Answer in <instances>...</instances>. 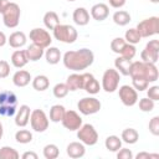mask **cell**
<instances>
[{
	"label": "cell",
	"mask_w": 159,
	"mask_h": 159,
	"mask_svg": "<svg viewBox=\"0 0 159 159\" xmlns=\"http://www.w3.org/2000/svg\"><path fill=\"white\" fill-rule=\"evenodd\" d=\"M45 57H46V61L47 63L50 65H57L60 62V60L62 58V55H61V51L55 47V46H48L46 52H45Z\"/></svg>",
	"instance_id": "24"
},
{
	"label": "cell",
	"mask_w": 159,
	"mask_h": 159,
	"mask_svg": "<svg viewBox=\"0 0 159 159\" xmlns=\"http://www.w3.org/2000/svg\"><path fill=\"white\" fill-rule=\"evenodd\" d=\"M43 50L45 48H42V47H40V46H37V45H35V43H31L27 48H26V55H27V58H29V61H39L43 55H45V52H43Z\"/></svg>",
	"instance_id": "26"
},
{
	"label": "cell",
	"mask_w": 159,
	"mask_h": 159,
	"mask_svg": "<svg viewBox=\"0 0 159 159\" xmlns=\"http://www.w3.org/2000/svg\"><path fill=\"white\" fill-rule=\"evenodd\" d=\"M30 114H31V111L27 104L20 106V108L15 116V124L17 127H26L30 122Z\"/></svg>",
	"instance_id": "16"
},
{
	"label": "cell",
	"mask_w": 159,
	"mask_h": 159,
	"mask_svg": "<svg viewBox=\"0 0 159 159\" xmlns=\"http://www.w3.org/2000/svg\"><path fill=\"white\" fill-rule=\"evenodd\" d=\"M135 53H137V48H135V46L134 45H132V43H125L124 45V47H123V50L120 51V56L122 57H124V58H128V60H133L134 58V56H135Z\"/></svg>",
	"instance_id": "37"
},
{
	"label": "cell",
	"mask_w": 159,
	"mask_h": 159,
	"mask_svg": "<svg viewBox=\"0 0 159 159\" xmlns=\"http://www.w3.org/2000/svg\"><path fill=\"white\" fill-rule=\"evenodd\" d=\"M120 81V73L116 68H108L102 76V88L107 93H113L118 89Z\"/></svg>",
	"instance_id": "5"
},
{
	"label": "cell",
	"mask_w": 159,
	"mask_h": 159,
	"mask_svg": "<svg viewBox=\"0 0 159 159\" xmlns=\"http://www.w3.org/2000/svg\"><path fill=\"white\" fill-rule=\"evenodd\" d=\"M31 75L29 71H25V70H19L14 73L12 76V83L16 86V87H26L30 81H31Z\"/></svg>",
	"instance_id": "18"
},
{
	"label": "cell",
	"mask_w": 159,
	"mask_h": 159,
	"mask_svg": "<svg viewBox=\"0 0 159 159\" xmlns=\"http://www.w3.org/2000/svg\"><path fill=\"white\" fill-rule=\"evenodd\" d=\"M10 75V65L5 60H0V78H6Z\"/></svg>",
	"instance_id": "44"
},
{
	"label": "cell",
	"mask_w": 159,
	"mask_h": 159,
	"mask_svg": "<svg viewBox=\"0 0 159 159\" xmlns=\"http://www.w3.org/2000/svg\"><path fill=\"white\" fill-rule=\"evenodd\" d=\"M139 109L142 112H152L154 109V101L148 97L140 98L139 99Z\"/></svg>",
	"instance_id": "39"
},
{
	"label": "cell",
	"mask_w": 159,
	"mask_h": 159,
	"mask_svg": "<svg viewBox=\"0 0 159 159\" xmlns=\"http://www.w3.org/2000/svg\"><path fill=\"white\" fill-rule=\"evenodd\" d=\"M26 40H27V39H26V35H25L22 31H15V32H12V34L9 36L7 42H9V45H10L12 48H20V47L25 46Z\"/></svg>",
	"instance_id": "22"
},
{
	"label": "cell",
	"mask_w": 159,
	"mask_h": 159,
	"mask_svg": "<svg viewBox=\"0 0 159 159\" xmlns=\"http://www.w3.org/2000/svg\"><path fill=\"white\" fill-rule=\"evenodd\" d=\"M16 113V106H0V116L11 117Z\"/></svg>",
	"instance_id": "43"
},
{
	"label": "cell",
	"mask_w": 159,
	"mask_h": 159,
	"mask_svg": "<svg viewBox=\"0 0 159 159\" xmlns=\"http://www.w3.org/2000/svg\"><path fill=\"white\" fill-rule=\"evenodd\" d=\"M135 30L138 31L140 37H150L159 34V17L150 16L148 19H144L137 25Z\"/></svg>",
	"instance_id": "4"
},
{
	"label": "cell",
	"mask_w": 159,
	"mask_h": 159,
	"mask_svg": "<svg viewBox=\"0 0 159 159\" xmlns=\"http://www.w3.org/2000/svg\"><path fill=\"white\" fill-rule=\"evenodd\" d=\"M108 1H109V5L114 9H119L125 5V0H108Z\"/></svg>",
	"instance_id": "47"
},
{
	"label": "cell",
	"mask_w": 159,
	"mask_h": 159,
	"mask_svg": "<svg viewBox=\"0 0 159 159\" xmlns=\"http://www.w3.org/2000/svg\"><path fill=\"white\" fill-rule=\"evenodd\" d=\"M124 40H125V42H128V43L135 45V43H139V42H140L142 37H140V35L138 34V31H137L135 29H129V30H127L125 34H124Z\"/></svg>",
	"instance_id": "36"
},
{
	"label": "cell",
	"mask_w": 159,
	"mask_h": 159,
	"mask_svg": "<svg viewBox=\"0 0 159 159\" xmlns=\"http://www.w3.org/2000/svg\"><path fill=\"white\" fill-rule=\"evenodd\" d=\"M48 86H50V80L45 75H37L32 80V87H34V89H36L39 92L46 91L48 88Z\"/></svg>",
	"instance_id": "27"
},
{
	"label": "cell",
	"mask_w": 159,
	"mask_h": 159,
	"mask_svg": "<svg viewBox=\"0 0 159 159\" xmlns=\"http://www.w3.org/2000/svg\"><path fill=\"white\" fill-rule=\"evenodd\" d=\"M147 97L153 99L154 102L155 101H159V87L158 86H152L149 88H147Z\"/></svg>",
	"instance_id": "45"
},
{
	"label": "cell",
	"mask_w": 159,
	"mask_h": 159,
	"mask_svg": "<svg viewBox=\"0 0 159 159\" xmlns=\"http://www.w3.org/2000/svg\"><path fill=\"white\" fill-rule=\"evenodd\" d=\"M113 22L118 26H125L130 22L132 17H130V14L125 10H118L113 14Z\"/></svg>",
	"instance_id": "25"
},
{
	"label": "cell",
	"mask_w": 159,
	"mask_h": 159,
	"mask_svg": "<svg viewBox=\"0 0 159 159\" xmlns=\"http://www.w3.org/2000/svg\"><path fill=\"white\" fill-rule=\"evenodd\" d=\"M118 96L122 103L127 107H132L138 102V91L134 89L133 86L123 84L118 89Z\"/></svg>",
	"instance_id": "12"
},
{
	"label": "cell",
	"mask_w": 159,
	"mask_h": 159,
	"mask_svg": "<svg viewBox=\"0 0 159 159\" xmlns=\"http://www.w3.org/2000/svg\"><path fill=\"white\" fill-rule=\"evenodd\" d=\"M132 86L134 87L135 91H145L149 87V82L143 80V78H132Z\"/></svg>",
	"instance_id": "41"
},
{
	"label": "cell",
	"mask_w": 159,
	"mask_h": 159,
	"mask_svg": "<svg viewBox=\"0 0 159 159\" xmlns=\"http://www.w3.org/2000/svg\"><path fill=\"white\" fill-rule=\"evenodd\" d=\"M77 138L84 145H94L98 142V133L92 124L87 123L77 129Z\"/></svg>",
	"instance_id": "7"
},
{
	"label": "cell",
	"mask_w": 159,
	"mask_h": 159,
	"mask_svg": "<svg viewBox=\"0 0 159 159\" xmlns=\"http://www.w3.org/2000/svg\"><path fill=\"white\" fill-rule=\"evenodd\" d=\"M62 61L66 68L75 72H80L88 68L93 63L94 55L89 48L83 47L80 50H71L65 52Z\"/></svg>",
	"instance_id": "1"
},
{
	"label": "cell",
	"mask_w": 159,
	"mask_h": 159,
	"mask_svg": "<svg viewBox=\"0 0 159 159\" xmlns=\"http://www.w3.org/2000/svg\"><path fill=\"white\" fill-rule=\"evenodd\" d=\"M30 40L32 41V43L42 47V48H47L51 42H52V37L50 35V32L47 30H43L41 27H35L30 31V35H29Z\"/></svg>",
	"instance_id": "10"
},
{
	"label": "cell",
	"mask_w": 159,
	"mask_h": 159,
	"mask_svg": "<svg viewBox=\"0 0 159 159\" xmlns=\"http://www.w3.org/2000/svg\"><path fill=\"white\" fill-rule=\"evenodd\" d=\"M67 1H76V0H67Z\"/></svg>",
	"instance_id": "54"
},
{
	"label": "cell",
	"mask_w": 159,
	"mask_h": 159,
	"mask_svg": "<svg viewBox=\"0 0 159 159\" xmlns=\"http://www.w3.org/2000/svg\"><path fill=\"white\" fill-rule=\"evenodd\" d=\"M129 76L132 78H143V80L148 81L149 83H153V82L158 81L159 72H158L155 63L135 61V62H132V65H130Z\"/></svg>",
	"instance_id": "2"
},
{
	"label": "cell",
	"mask_w": 159,
	"mask_h": 159,
	"mask_svg": "<svg viewBox=\"0 0 159 159\" xmlns=\"http://www.w3.org/2000/svg\"><path fill=\"white\" fill-rule=\"evenodd\" d=\"M0 89H1V88H0Z\"/></svg>",
	"instance_id": "55"
},
{
	"label": "cell",
	"mask_w": 159,
	"mask_h": 159,
	"mask_svg": "<svg viewBox=\"0 0 159 159\" xmlns=\"http://www.w3.org/2000/svg\"><path fill=\"white\" fill-rule=\"evenodd\" d=\"M43 24H45L46 29L53 30V29L60 24L58 15H57L55 11H47V12L43 15Z\"/></svg>",
	"instance_id": "32"
},
{
	"label": "cell",
	"mask_w": 159,
	"mask_h": 159,
	"mask_svg": "<svg viewBox=\"0 0 159 159\" xmlns=\"http://www.w3.org/2000/svg\"><path fill=\"white\" fill-rule=\"evenodd\" d=\"M117 158L118 159H133V153L130 149L127 148H120L117 152Z\"/></svg>",
	"instance_id": "46"
},
{
	"label": "cell",
	"mask_w": 159,
	"mask_h": 159,
	"mask_svg": "<svg viewBox=\"0 0 159 159\" xmlns=\"http://www.w3.org/2000/svg\"><path fill=\"white\" fill-rule=\"evenodd\" d=\"M52 92H53V96H55L56 98H58V99H60V98L66 97V96H67V93H68L70 91H68V88H67L66 83H57V84H55V87H53Z\"/></svg>",
	"instance_id": "38"
},
{
	"label": "cell",
	"mask_w": 159,
	"mask_h": 159,
	"mask_svg": "<svg viewBox=\"0 0 159 159\" xmlns=\"http://www.w3.org/2000/svg\"><path fill=\"white\" fill-rule=\"evenodd\" d=\"M2 134H4V129H2V124L0 123V139L2 138Z\"/></svg>",
	"instance_id": "52"
},
{
	"label": "cell",
	"mask_w": 159,
	"mask_h": 159,
	"mask_svg": "<svg viewBox=\"0 0 159 159\" xmlns=\"http://www.w3.org/2000/svg\"><path fill=\"white\" fill-rule=\"evenodd\" d=\"M17 97L12 91H0V106H16Z\"/></svg>",
	"instance_id": "31"
},
{
	"label": "cell",
	"mask_w": 159,
	"mask_h": 159,
	"mask_svg": "<svg viewBox=\"0 0 159 159\" xmlns=\"http://www.w3.org/2000/svg\"><path fill=\"white\" fill-rule=\"evenodd\" d=\"M20 155L16 149L4 145L0 148V159H17Z\"/></svg>",
	"instance_id": "35"
},
{
	"label": "cell",
	"mask_w": 159,
	"mask_h": 159,
	"mask_svg": "<svg viewBox=\"0 0 159 159\" xmlns=\"http://www.w3.org/2000/svg\"><path fill=\"white\" fill-rule=\"evenodd\" d=\"M104 147L109 152H118L122 148V139L117 135H108L104 140Z\"/></svg>",
	"instance_id": "30"
},
{
	"label": "cell",
	"mask_w": 159,
	"mask_h": 159,
	"mask_svg": "<svg viewBox=\"0 0 159 159\" xmlns=\"http://www.w3.org/2000/svg\"><path fill=\"white\" fill-rule=\"evenodd\" d=\"M66 108L62 104H55L50 108V120L53 123H58L62 120L63 116H65Z\"/></svg>",
	"instance_id": "29"
},
{
	"label": "cell",
	"mask_w": 159,
	"mask_h": 159,
	"mask_svg": "<svg viewBox=\"0 0 159 159\" xmlns=\"http://www.w3.org/2000/svg\"><path fill=\"white\" fill-rule=\"evenodd\" d=\"M48 117L42 109H34L30 114V124L35 132L42 133L48 128Z\"/></svg>",
	"instance_id": "8"
},
{
	"label": "cell",
	"mask_w": 159,
	"mask_h": 159,
	"mask_svg": "<svg viewBox=\"0 0 159 159\" xmlns=\"http://www.w3.org/2000/svg\"><path fill=\"white\" fill-rule=\"evenodd\" d=\"M125 40L122 39V37H116L111 41V50L114 52V53H120V51L123 50L124 45H125Z\"/></svg>",
	"instance_id": "40"
},
{
	"label": "cell",
	"mask_w": 159,
	"mask_h": 159,
	"mask_svg": "<svg viewBox=\"0 0 159 159\" xmlns=\"http://www.w3.org/2000/svg\"><path fill=\"white\" fill-rule=\"evenodd\" d=\"M29 62L27 55H26V50H16L15 52H12L11 55V63L14 67L16 68H22L24 66H26Z\"/></svg>",
	"instance_id": "21"
},
{
	"label": "cell",
	"mask_w": 159,
	"mask_h": 159,
	"mask_svg": "<svg viewBox=\"0 0 159 159\" xmlns=\"http://www.w3.org/2000/svg\"><path fill=\"white\" fill-rule=\"evenodd\" d=\"M130 65H132V60H128V58H124L122 56L117 57L114 60V66H116V70L123 75V76H129V68H130Z\"/></svg>",
	"instance_id": "23"
},
{
	"label": "cell",
	"mask_w": 159,
	"mask_h": 159,
	"mask_svg": "<svg viewBox=\"0 0 159 159\" xmlns=\"http://www.w3.org/2000/svg\"><path fill=\"white\" fill-rule=\"evenodd\" d=\"M101 107H102V104H101L99 99H97L94 97H84L77 102V109L83 116L94 114V113L99 112Z\"/></svg>",
	"instance_id": "9"
},
{
	"label": "cell",
	"mask_w": 159,
	"mask_h": 159,
	"mask_svg": "<svg viewBox=\"0 0 159 159\" xmlns=\"http://www.w3.org/2000/svg\"><path fill=\"white\" fill-rule=\"evenodd\" d=\"M150 2H153V4H158L159 2V0H149Z\"/></svg>",
	"instance_id": "53"
},
{
	"label": "cell",
	"mask_w": 159,
	"mask_h": 159,
	"mask_svg": "<svg viewBox=\"0 0 159 159\" xmlns=\"http://www.w3.org/2000/svg\"><path fill=\"white\" fill-rule=\"evenodd\" d=\"M140 58L143 62H150L157 63L159 60V41L158 40H150L144 50L140 52Z\"/></svg>",
	"instance_id": "11"
},
{
	"label": "cell",
	"mask_w": 159,
	"mask_h": 159,
	"mask_svg": "<svg viewBox=\"0 0 159 159\" xmlns=\"http://www.w3.org/2000/svg\"><path fill=\"white\" fill-rule=\"evenodd\" d=\"M15 140L20 144H27L32 142V133L27 129H20L15 133Z\"/></svg>",
	"instance_id": "33"
},
{
	"label": "cell",
	"mask_w": 159,
	"mask_h": 159,
	"mask_svg": "<svg viewBox=\"0 0 159 159\" xmlns=\"http://www.w3.org/2000/svg\"><path fill=\"white\" fill-rule=\"evenodd\" d=\"M108 15H109V7L104 2L94 4L91 7V16L96 21H103V20H106L108 17Z\"/></svg>",
	"instance_id": "15"
},
{
	"label": "cell",
	"mask_w": 159,
	"mask_h": 159,
	"mask_svg": "<svg viewBox=\"0 0 159 159\" xmlns=\"http://www.w3.org/2000/svg\"><path fill=\"white\" fill-rule=\"evenodd\" d=\"M6 42H7V39H6L5 34H4L2 31H0V47H2Z\"/></svg>",
	"instance_id": "51"
},
{
	"label": "cell",
	"mask_w": 159,
	"mask_h": 159,
	"mask_svg": "<svg viewBox=\"0 0 159 159\" xmlns=\"http://www.w3.org/2000/svg\"><path fill=\"white\" fill-rule=\"evenodd\" d=\"M73 22L78 26H86L89 22V12L84 7H77L72 14Z\"/></svg>",
	"instance_id": "20"
},
{
	"label": "cell",
	"mask_w": 159,
	"mask_h": 159,
	"mask_svg": "<svg viewBox=\"0 0 159 159\" xmlns=\"http://www.w3.org/2000/svg\"><path fill=\"white\" fill-rule=\"evenodd\" d=\"M66 153L70 158L72 159H78V158H82L84 154H86V148H84V144L81 143V142H72L67 145L66 148Z\"/></svg>",
	"instance_id": "17"
},
{
	"label": "cell",
	"mask_w": 159,
	"mask_h": 159,
	"mask_svg": "<svg viewBox=\"0 0 159 159\" xmlns=\"http://www.w3.org/2000/svg\"><path fill=\"white\" fill-rule=\"evenodd\" d=\"M10 1L9 0H0V14L2 15V12L6 10V7L9 6Z\"/></svg>",
	"instance_id": "50"
},
{
	"label": "cell",
	"mask_w": 159,
	"mask_h": 159,
	"mask_svg": "<svg viewBox=\"0 0 159 159\" xmlns=\"http://www.w3.org/2000/svg\"><path fill=\"white\" fill-rule=\"evenodd\" d=\"M66 86L68 88V91H77V89H82L83 87V75L82 73H72L67 77L66 80Z\"/></svg>",
	"instance_id": "19"
},
{
	"label": "cell",
	"mask_w": 159,
	"mask_h": 159,
	"mask_svg": "<svg viewBox=\"0 0 159 159\" xmlns=\"http://www.w3.org/2000/svg\"><path fill=\"white\" fill-rule=\"evenodd\" d=\"M20 16H21L20 6L16 2H10L9 6L6 7V10L2 12V22L6 27L14 29L19 25Z\"/></svg>",
	"instance_id": "6"
},
{
	"label": "cell",
	"mask_w": 159,
	"mask_h": 159,
	"mask_svg": "<svg viewBox=\"0 0 159 159\" xmlns=\"http://www.w3.org/2000/svg\"><path fill=\"white\" fill-rule=\"evenodd\" d=\"M61 122H62L63 127L71 132L77 130L82 125V118L76 111H66Z\"/></svg>",
	"instance_id": "13"
},
{
	"label": "cell",
	"mask_w": 159,
	"mask_h": 159,
	"mask_svg": "<svg viewBox=\"0 0 159 159\" xmlns=\"http://www.w3.org/2000/svg\"><path fill=\"white\" fill-rule=\"evenodd\" d=\"M149 132L153 135H159V117L155 116L149 120Z\"/></svg>",
	"instance_id": "42"
},
{
	"label": "cell",
	"mask_w": 159,
	"mask_h": 159,
	"mask_svg": "<svg viewBox=\"0 0 159 159\" xmlns=\"http://www.w3.org/2000/svg\"><path fill=\"white\" fill-rule=\"evenodd\" d=\"M37 154L35 152H25L22 154V159H37Z\"/></svg>",
	"instance_id": "49"
},
{
	"label": "cell",
	"mask_w": 159,
	"mask_h": 159,
	"mask_svg": "<svg viewBox=\"0 0 159 159\" xmlns=\"http://www.w3.org/2000/svg\"><path fill=\"white\" fill-rule=\"evenodd\" d=\"M42 153L46 159H56L60 155V149L56 144H47L43 147Z\"/></svg>",
	"instance_id": "34"
},
{
	"label": "cell",
	"mask_w": 159,
	"mask_h": 159,
	"mask_svg": "<svg viewBox=\"0 0 159 159\" xmlns=\"http://www.w3.org/2000/svg\"><path fill=\"white\" fill-rule=\"evenodd\" d=\"M120 139H122V142H124L127 144H135L139 139V133L134 128H125L122 132Z\"/></svg>",
	"instance_id": "28"
},
{
	"label": "cell",
	"mask_w": 159,
	"mask_h": 159,
	"mask_svg": "<svg viewBox=\"0 0 159 159\" xmlns=\"http://www.w3.org/2000/svg\"><path fill=\"white\" fill-rule=\"evenodd\" d=\"M82 75H83V87H82V89H84L89 94H97L101 89L99 82L94 78V76L92 73H82Z\"/></svg>",
	"instance_id": "14"
},
{
	"label": "cell",
	"mask_w": 159,
	"mask_h": 159,
	"mask_svg": "<svg viewBox=\"0 0 159 159\" xmlns=\"http://www.w3.org/2000/svg\"><path fill=\"white\" fill-rule=\"evenodd\" d=\"M135 158L137 159H144V158H159V155L158 154H149V153H147V152H142V153H138L137 155H135Z\"/></svg>",
	"instance_id": "48"
},
{
	"label": "cell",
	"mask_w": 159,
	"mask_h": 159,
	"mask_svg": "<svg viewBox=\"0 0 159 159\" xmlns=\"http://www.w3.org/2000/svg\"><path fill=\"white\" fill-rule=\"evenodd\" d=\"M53 37L63 43H73L77 37H78V32L77 30L71 26V25H65V24H58L53 30Z\"/></svg>",
	"instance_id": "3"
}]
</instances>
